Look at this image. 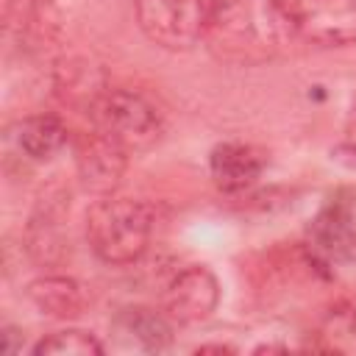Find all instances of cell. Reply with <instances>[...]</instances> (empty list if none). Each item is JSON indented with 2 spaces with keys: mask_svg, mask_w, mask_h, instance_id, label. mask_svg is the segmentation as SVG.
Masks as SVG:
<instances>
[{
  "mask_svg": "<svg viewBox=\"0 0 356 356\" xmlns=\"http://www.w3.org/2000/svg\"><path fill=\"white\" fill-rule=\"evenodd\" d=\"M298 39L281 0H214L203 42L228 64H264Z\"/></svg>",
  "mask_w": 356,
  "mask_h": 356,
  "instance_id": "obj_1",
  "label": "cell"
},
{
  "mask_svg": "<svg viewBox=\"0 0 356 356\" xmlns=\"http://www.w3.org/2000/svg\"><path fill=\"white\" fill-rule=\"evenodd\" d=\"M153 211L134 197L103 195L86 211V242L106 264H134L150 242Z\"/></svg>",
  "mask_w": 356,
  "mask_h": 356,
  "instance_id": "obj_2",
  "label": "cell"
},
{
  "mask_svg": "<svg viewBox=\"0 0 356 356\" xmlns=\"http://www.w3.org/2000/svg\"><path fill=\"white\" fill-rule=\"evenodd\" d=\"M95 128L117 139L128 153L147 150L161 136V114L159 108L131 89H103V95L92 103Z\"/></svg>",
  "mask_w": 356,
  "mask_h": 356,
  "instance_id": "obj_3",
  "label": "cell"
},
{
  "mask_svg": "<svg viewBox=\"0 0 356 356\" xmlns=\"http://www.w3.org/2000/svg\"><path fill=\"white\" fill-rule=\"evenodd\" d=\"M214 0H134L142 33L167 50H189L206 36Z\"/></svg>",
  "mask_w": 356,
  "mask_h": 356,
  "instance_id": "obj_4",
  "label": "cell"
},
{
  "mask_svg": "<svg viewBox=\"0 0 356 356\" xmlns=\"http://www.w3.org/2000/svg\"><path fill=\"white\" fill-rule=\"evenodd\" d=\"M295 36L320 47L356 42V0H281Z\"/></svg>",
  "mask_w": 356,
  "mask_h": 356,
  "instance_id": "obj_5",
  "label": "cell"
},
{
  "mask_svg": "<svg viewBox=\"0 0 356 356\" xmlns=\"http://www.w3.org/2000/svg\"><path fill=\"white\" fill-rule=\"evenodd\" d=\"M128 150L103 134L100 128H92L78 136L75 142V167L81 184L95 195H111L125 172Z\"/></svg>",
  "mask_w": 356,
  "mask_h": 356,
  "instance_id": "obj_6",
  "label": "cell"
},
{
  "mask_svg": "<svg viewBox=\"0 0 356 356\" xmlns=\"http://www.w3.org/2000/svg\"><path fill=\"white\" fill-rule=\"evenodd\" d=\"M220 303V284L203 264H189L172 275L164 289V312L170 320L192 325L211 317Z\"/></svg>",
  "mask_w": 356,
  "mask_h": 356,
  "instance_id": "obj_7",
  "label": "cell"
},
{
  "mask_svg": "<svg viewBox=\"0 0 356 356\" xmlns=\"http://www.w3.org/2000/svg\"><path fill=\"white\" fill-rule=\"evenodd\" d=\"M309 250L320 264L356 259V209L348 200H331L309 225Z\"/></svg>",
  "mask_w": 356,
  "mask_h": 356,
  "instance_id": "obj_8",
  "label": "cell"
},
{
  "mask_svg": "<svg viewBox=\"0 0 356 356\" xmlns=\"http://www.w3.org/2000/svg\"><path fill=\"white\" fill-rule=\"evenodd\" d=\"M264 153L253 145H245V142H222L211 150L209 156V170H211V178L214 184L222 189V192H245L250 189L261 170H264Z\"/></svg>",
  "mask_w": 356,
  "mask_h": 356,
  "instance_id": "obj_9",
  "label": "cell"
},
{
  "mask_svg": "<svg viewBox=\"0 0 356 356\" xmlns=\"http://www.w3.org/2000/svg\"><path fill=\"white\" fill-rule=\"evenodd\" d=\"M70 200L64 203V195L50 197V192H44L39 209L33 211L31 222H28V250L36 261L44 264H58L64 259V236H61V220L67 211Z\"/></svg>",
  "mask_w": 356,
  "mask_h": 356,
  "instance_id": "obj_10",
  "label": "cell"
},
{
  "mask_svg": "<svg viewBox=\"0 0 356 356\" xmlns=\"http://www.w3.org/2000/svg\"><path fill=\"white\" fill-rule=\"evenodd\" d=\"M28 298L42 314L56 317V320H72L86 306L83 286L70 275H42L31 281Z\"/></svg>",
  "mask_w": 356,
  "mask_h": 356,
  "instance_id": "obj_11",
  "label": "cell"
},
{
  "mask_svg": "<svg viewBox=\"0 0 356 356\" xmlns=\"http://www.w3.org/2000/svg\"><path fill=\"white\" fill-rule=\"evenodd\" d=\"M114 328H117V334H125L131 342H136L142 350H164L172 342L170 320L145 306L122 309L114 317Z\"/></svg>",
  "mask_w": 356,
  "mask_h": 356,
  "instance_id": "obj_12",
  "label": "cell"
},
{
  "mask_svg": "<svg viewBox=\"0 0 356 356\" xmlns=\"http://www.w3.org/2000/svg\"><path fill=\"white\" fill-rule=\"evenodd\" d=\"M17 142L31 159L42 161L67 145V125L56 114H33L19 125Z\"/></svg>",
  "mask_w": 356,
  "mask_h": 356,
  "instance_id": "obj_13",
  "label": "cell"
},
{
  "mask_svg": "<svg viewBox=\"0 0 356 356\" xmlns=\"http://www.w3.org/2000/svg\"><path fill=\"white\" fill-rule=\"evenodd\" d=\"M33 353L36 356H100L103 342L92 331L67 328V331H56V334L42 337L33 345Z\"/></svg>",
  "mask_w": 356,
  "mask_h": 356,
  "instance_id": "obj_14",
  "label": "cell"
},
{
  "mask_svg": "<svg viewBox=\"0 0 356 356\" xmlns=\"http://www.w3.org/2000/svg\"><path fill=\"white\" fill-rule=\"evenodd\" d=\"M22 334L17 331V328H11V325H6L3 328V350L6 353H17V350H22V342H17Z\"/></svg>",
  "mask_w": 356,
  "mask_h": 356,
  "instance_id": "obj_15",
  "label": "cell"
},
{
  "mask_svg": "<svg viewBox=\"0 0 356 356\" xmlns=\"http://www.w3.org/2000/svg\"><path fill=\"white\" fill-rule=\"evenodd\" d=\"M206 350H217V353H225V350H234V348H228V345H200V348H197V353H206Z\"/></svg>",
  "mask_w": 356,
  "mask_h": 356,
  "instance_id": "obj_16",
  "label": "cell"
}]
</instances>
